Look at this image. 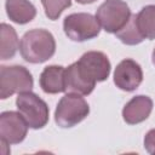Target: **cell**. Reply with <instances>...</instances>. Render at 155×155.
Listing matches in <instances>:
<instances>
[{"mask_svg": "<svg viewBox=\"0 0 155 155\" xmlns=\"http://www.w3.org/2000/svg\"><path fill=\"white\" fill-rule=\"evenodd\" d=\"M19 51L24 61L34 64L44 63L54 54L56 41L48 30L33 29L21 39Z\"/></svg>", "mask_w": 155, "mask_h": 155, "instance_id": "cell-1", "label": "cell"}, {"mask_svg": "<svg viewBox=\"0 0 155 155\" xmlns=\"http://www.w3.org/2000/svg\"><path fill=\"white\" fill-rule=\"evenodd\" d=\"M90 113L87 102L76 93H67L58 102L54 121L62 128H69L81 122Z\"/></svg>", "mask_w": 155, "mask_h": 155, "instance_id": "cell-2", "label": "cell"}, {"mask_svg": "<svg viewBox=\"0 0 155 155\" xmlns=\"http://www.w3.org/2000/svg\"><path fill=\"white\" fill-rule=\"evenodd\" d=\"M132 13L122 0H105L97 10L96 18L105 31L116 34L130 21Z\"/></svg>", "mask_w": 155, "mask_h": 155, "instance_id": "cell-3", "label": "cell"}, {"mask_svg": "<svg viewBox=\"0 0 155 155\" xmlns=\"http://www.w3.org/2000/svg\"><path fill=\"white\" fill-rule=\"evenodd\" d=\"M18 113L23 116L30 128H42L48 121V107L35 93L27 91L18 93L16 98Z\"/></svg>", "mask_w": 155, "mask_h": 155, "instance_id": "cell-4", "label": "cell"}, {"mask_svg": "<svg viewBox=\"0 0 155 155\" xmlns=\"http://www.w3.org/2000/svg\"><path fill=\"white\" fill-rule=\"evenodd\" d=\"M34 81L29 70L22 65H2L0 68V98L6 99L15 93L33 88Z\"/></svg>", "mask_w": 155, "mask_h": 155, "instance_id": "cell-5", "label": "cell"}, {"mask_svg": "<svg viewBox=\"0 0 155 155\" xmlns=\"http://www.w3.org/2000/svg\"><path fill=\"white\" fill-rule=\"evenodd\" d=\"M65 35L73 41H86L96 38L101 31V25L96 17L90 13H71L63 22Z\"/></svg>", "mask_w": 155, "mask_h": 155, "instance_id": "cell-6", "label": "cell"}, {"mask_svg": "<svg viewBox=\"0 0 155 155\" xmlns=\"http://www.w3.org/2000/svg\"><path fill=\"white\" fill-rule=\"evenodd\" d=\"M28 127L19 113L4 111L0 115V138L7 144L21 143L27 136Z\"/></svg>", "mask_w": 155, "mask_h": 155, "instance_id": "cell-7", "label": "cell"}, {"mask_svg": "<svg viewBox=\"0 0 155 155\" xmlns=\"http://www.w3.org/2000/svg\"><path fill=\"white\" fill-rule=\"evenodd\" d=\"M143 81L140 65L133 59L121 61L114 71V84L122 91H134Z\"/></svg>", "mask_w": 155, "mask_h": 155, "instance_id": "cell-8", "label": "cell"}, {"mask_svg": "<svg viewBox=\"0 0 155 155\" xmlns=\"http://www.w3.org/2000/svg\"><path fill=\"white\" fill-rule=\"evenodd\" d=\"M64 85H65V92L68 93L87 96L93 91L96 86V81L85 73V70L81 68L79 62H75L70 64L68 68H65Z\"/></svg>", "mask_w": 155, "mask_h": 155, "instance_id": "cell-9", "label": "cell"}, {"mask_svg": "<svg viewBox=\"0 0 155 155\" xmlns=\"http://www.w3.org/2000/svg\"><path fill=\"white\" fill-rule=\"evenodd\" d=\"M85 73L96 82L104 81L110 74V62L108 57L99 51H90L78 61Z\"/></svg>", "mask_w": 155, "mask_h": 155, "instance_id": "cell-10", "label": "cell"}, {"mask_svg": "<svg viewBox=\"0 0 155 155\" xmlns=\"http://www.w3.org/2000/svg\"><path fill=\"white\" fill-rule=\"evenodd\" d=\"M153 110V101L148 96L133 97L122 109V117L130 125H136L147 120Z\"/></svg>", "mask_w": 155, "mask_h": 155, "instance_id": "cell-11", "label": "cell"}, {"mask_svg": "<svg viewBox=\"0 0 155 155\" xmlns=\"http://www.w3.org/2000/svg\"><path fill=\"white\" fill-rule=\"evenodd\" d=\"M64 73H65V68L61 65L46 67L40 75V86L42 91L50 94L65 92Z\"/></svg>", "mask_w": 155, "mask_h": 155, "instance_id": "cell-12", "label": "cell"}, {"mask_svg": "<svg viewBox=\"0 0 155 155\" xmlns=\"http://www.w3.org/2000/svg\"><path fill=\"white\" fill-rule=\"evenodd\" d=\"M5 7L8 18L18 24L29 23L36 16V8L29 0H6Z\"/></svg>", "mask_w": 155, "mask_h": 155, "instance_id": "cell-13", "label": "cell"}, {"mask_svg": "<svg viewBox=\"0 0 155 155\" xmlns=\"http://www.w3.org/2000/svg\"><path fill=\"white\" fill-rule=\"evenodd\" d=\"M19 47V41L16 30L6 24L2 23L0 25V58L2 61L12 58Z\"/></svg>", "mask_w": 155, "mask_h": 155, "instance_id": "cell-14", "label": "cell"}, {"mask_svg": "<svg viewBox=\"0 0 155 155\" xmlns=\"http://www.w3.org/2000/svg\"><path fill=\"white\" fill-rule=\"evenodd\" d=\"M136 24L144 39H155V5L144 6L136 15Z\"/></svg>", "mask_w": 155, "mask_h": 155, "instance_id": "cell-15", "label": "cell"}, {"mask_svg": "<svg viewBox=\"0 0 155 155\" xmlns=\"http://www.w3.org/2000/svg\"><path fill=\"white\" fill-rule=\"evenodd\" d=\"M116 36L125 45H138L144 40V38L139 33L138 27L136 24V15L131 16L127 24L116 33Z\"/></svg>", "mask_w": 155, "mask_h": 155, "instance_id": "cell-16", "label": "cell"}, {"mask_svg": "<svg viewBox=\"0 0 155 155\" xmlns=\"http://www.w3.org/2000/svg\"><path fill=\"white\" fill-rule=\"evenodd\" d=\"M41 4L45 8V15L50 19L54 21L67 7L71 5V0H41Z\"/></svg>", "mask_w": 155, "mask_h": 155, "instance_id": "cell-17", "label": "cell"}, {"mask_svg": "<svg viewBox=\"0 0 155 155\" xmlns=\"http://www.w3.org/2000/svg\"><path fill=\"white\" fill-rule=\"evenodd\" d=\"M144 148L149 154H155V130H150L145 134Z\"/></svg>", "mask_w": 155, "mask_h": 155, "instance_id": "cell-18", "label": "cell"}, {"mask_svg": "<svg viewBox=\"0 0 155 155\" xmlns=\"http://www.w3.org/2000/svg\"><path fill=\"white\" fill-rule=\"evenodd\" d=\"M76 1H78L79 4H84V5H85V4H92V2H94L96 0H76Z\"/></svg>", "mask_w": 155, "mask_h": 155, "instance_id": "cell-19", "label": "cell"}, {"mask_svg": "<svg viewBox=\"0 0 155 155\" xmlns=\"http://www.w3.org/2000/svg\"><path fill=\"white\" fill-rule=\"evenodd\" d=\"M151 61H153V64L155 65V48L153 51V54H151Z\"/></svg>", "mask_w": 155, "mask_h": 155, "instance_id": "cell-20", "label": "cell"}]
</instances>
